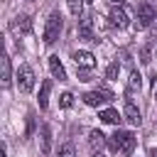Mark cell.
Returning <instances> with one entry per match:
<instances>
[{"mask_svg": "<svg viewBox=\"0 0 157 157\" xmlns=\"http://www.w3.org/2000/svg\"><path fill=\"white\" fill-rule=\"evenodd\" d=\"M49 91H52V81H44L42 83V91H39V108L42 110L49 105Z\"/></svg>", "mask_w": 157, "mask_h": 157, "instance_id": "17", "label": "cell"}, {"mask_svg": "<svg viewBox=\"0 0 157 157\" xmlns=\"http://www.w3.org/2000/svg\"><path fill=\"white\" fill-rule=\"evenodd\" d=\"M140 61H142V64H150V61H152V49H150V47H142V52H140Z\"/></svg>", "mask_w": 157, "mask_h": 157, "instance_id": "22", "label": "cell"}, {"mask_svg": "<svg viewBox=\"0 0 157 157\" xmlns=\"http://www.w3.org/2000/svg\"><path fill=\"white\" fill-rule=\"evenodd\" d=\"M74 64L78 71H91L96 66V56L91 52H74Z\"/></svg>", "mask_w": 157, "mask_h": 157, "instance_id": "6", "label": "cell"}, {"mask_svg": "<svg viewBox=\"0 0 157 157\" xmlns=\"http://www.w3.org/2000/svg\"><path fill=\"white\" fill-rule=\"evenodd\" d=\"M140 88H142V76L132 69L130 71V78H128V98L135 96V93H140Z\"/></svg>", "mask_w": 157, "mask_h": 157, "instance_id": "11", "label": "cell"}, {"mask_svg": "<svg viewBox=\"0 0 157 157\" xmlns=\"http://www.w3.org/2000/svg\"><path fill=\"white\" fill-rule=\"evenodd\" d=\"M78 34H81V39H86V42H98L96 34H93V17H81Z\"/></svg>", "mask_w": 157, "mask_h": 157, "instance_id": "8", "label": "cell"}, {"mask_svg": "<svg viewBox=\"0 0 157 157\" xmlns=\"http://www.w3.org/2000/svg\"><path fill=\"white\" fill-rule=\"evenodd\" d=\"M98 118H101L103 123H108V125H118L123 115H120L118 110H113V108H103V110L98 113Z\"/></svg>", "mask_w": 157, "mask_h": 157, "instance_id": "15", "label": "cell"}, {"mask_svg": "<svg viewBox=\"0 0 157 157\" xmlns=\"http://www.w3.org/2000/svg\"><path fill=\"white\" fill-rule=\"evenodd\" d=\"M17 83H20V91H25V93H29V91L34 88V71H32V66H27V64L20 66V71H17Z\"/></svg>", "mask_w": 157, "mask_h": 157, "instance_id": "5", "label": "cell"}, {"mask_svg": "<svg viewBox=\"0 0 157 157\" xmlns=\"http://www.w3.org/2000/svg\"><path fill=\"white\" fill-rule=\"evenodd\" d=\"M155 101H157V88H155Z\"/></svg>", "mask_w": 157, "mask_h": 157, "instance_id": "26", "label": "cell"}, {"mask_svg": "<svg viewBox=\"0 0 157 157\" xmlns=\"http://www.w3.org/2000/svg\"><path fill=\"white\" fill-rule=\"evenodd\" d=\"M59 157H76V150H74V145H71V142H66V145L59 150Z\"/></svg>", "mask_w": 157, "mask_h": 157, "instance_id": "21", "label": "cell"}, {"mask_svg": "<svg viewBox=\"0 0 157 157\" xmlns=\"http://www.w3.org/2000/svg\"><path fill=\"white\" fill-rule=\"evenodd\" d=\"M59 103H61V108H71V105H74V96L66 91V93L59 96Z\"/></svg>", "mask_w": 157, "mask_h": 157, "instance_id": "20", "label": "cell"}, {"mask_svg": "<svg viewBox=\"0 0 157 157\" xmlns=\"http://www.w3.org/2000/svg\"><path fill=\"white\" fill-rule=\"evenodd\" d=\"M66 2H69L71 15H76V17H78V15L83 12V0H66Z\"/></svg>", "mask_w": 157, "mask_h": 157, "instance_id": "18", "label": "cell"}, {"mask_svg": "<svg viewBox=\"0 0 157 157\" xmlns=\"http://www.w3.org/2000/svg\"><path fill=\"white\" fill-rule=\"evenodd\" d=\"M110 25L113 27H118V29H125L128 25H130V17H128V12H125V7H120V5H115L113 10H110Z\"/></svg>", "mask_w": 157, "mask_h": 157, "instance_id": "7", "label": "cell"}, {"mask_svg": "<svg viewBox=\"0 0 157 157\" xmlns=\"http://www.w3.org/2000/svg\"><path fill=\"white\" fill-rule=\"evenodd\" d=\"M93 157H103V152H93Z\"/></svg>", "mask_w": 157, "mask_h": 157, "instance_id": "24", "label": "cell"}, {"mask_svg": "<svg viewBox=\"0 0 157 157\" xmlns=\"http://www.w3.org/2000/svg\"><path fill=\"white\" fill-rule=\"evenodd\" d=\"M108 101H113V93L108 91V88H98V91H88V93H83V103L86 105H103V103H108Z\"/></svg>", "mask_w": 157, "mask_h": 157, "instance_id": "4", "label": "cell"}, {"mask_svg": "<svg viewBox=\"0 0 157 157\" xmlns=\"http://www.w3.org/2000/svg\"><path fill=\"white\" fill-rule=\"evenodd\" d=\"M12 29H15V32H29V29H32V20H29L27 15H17L15 22H12Z\"/></svg>", "mask_w": 157, "mask_h": 157, "instance_id": "16", "label": "cell"}, {"mask_svg": "<svg viewBox=\"0 0 157 157\" xmlns=\"http://www.w3.org/2000/svg\"><path fill=\"white\" fill-rule=\"evenodd\" d=\"M39 140H42V155H49L52 152V130H49V125L39 128Z\"/></svg>", "mask_w": 157, "mask_h": 157, "instance_id": "12", "label": "cell"}, {"mask_svg": "<svg viewBox=\"0 0 157 157\" xmlns=\"http://www.w3.org/2000/svg\"><path fill=\"white\" fill-rule=\"evenodd\" d=\"M150 155H152V157H157V147H155V150H152V152H150Z\"/></svg>", "mask_w": 157, "mask_h": 157, "instance_id": "23", "label": "cell"}, {"mask_svg": "<svg viewBox=\"0 0 157 157\" xmlns=\"http://www.w3.org/2000/svg\"><path fill=\"white\" fill-rule=\"evenodd\" d=\"M88 145H91L93 152H101V150L105 147V135H103L101 130H93V132L88 135Z\"/></svg>", "mask_w": 157, "mask_h": 157, "instance_id": "13", "label": "cell"}, {"mask_svg": "<svg viewBox=\"0 0 157 157\" xmlns=\"http://www.w3.org/2000/svg\"><path fill=\"white\" fill-rule=\"evenodd\" d=\"M61 27H64L61 15H59V12H52L49 20H47V25H44V42H47V44H54V42L59 39V34H61Z\"/></svg>", "mask_w": 157, "mask_h": 157, "instance_id": "2", "label": "cell"}, {"mask_svg": "<svg viewBox=\"0 0 157 157\" xmlns=\"http://www.w3.org/2000/svg\"><path fill=\"white\" fill-rule=\"evenodd\" d=\"M155 22V7L150 5V2H140L137 5V22H135V27L137 29H145V27H150Z\"/></svg>", "mask_w": 157, "mask_h": 157, "instance_id": "3", "label": "cell"}, {"mask_svg": "<svg viewBox=\"0 0 157 157\" xmlns=\"http://www.w3.org/2000/svg\"><path fill=\"white\" fill-rule=\"evenodd\" d=\"M118 74H120V64H118V61L108 64V69H105V76H108V78H118Z\"/></svg>", "mask_w": 157, "mask_h": 157, "instance_id": "19", "label": "cell"}, {"mask_svg": "<svg viewBox=\"0 0 157 157\" xmlns=\"http://www.w3.org/2000/svg\"><path fill=\"white\" fill-rule=\"evenodd\" d=\"M123 115H125V120H128L130 125H140V123H142V115H140V110L135 108V103H132V101H125Z\"/></svg>", "mask_w": 157, "mask_h": 157, "instance_id": "9", "label": "cell"}, {"mask_svg": "<svg viewBox=\"0 0 157 157\" xmlns=\"http://www.w3.org/2000/svg\"><path fill=\"white\" fill-rule=\"evenodd\" d=\"M135 135L130 132V130H115L113 135H110V140H108V145H110V150H115V152H123V155H132V150H135Z\"/></svg>", "mask_w": 157, "mask_h": 157, "instance_id": "1", "label": "cell"}, {"mask_svg": "<svg viewBox=\"0 0 157 157\" xmlns=\"http://www.w3.org/2000/svg\"><path fill=\"white\" fill-rule=\"evenodd\" d=\"M110 2H113V5H120V0H110Z\"/></svg>", "mask_w": 157, "mask_h": 157, "instance_id": "25", "label": "cell"}, {"mask_svg": "<svg viewBox=\"0 0 157 157\" xmlns=\"http://www.w3.org/2000/svg\"><path fill=\"white\" fill-rule=\"evenodd\" d=\"M0 78H2V86H10V81H12V71H10V56H7V54L0 59Z\"/></svg>", "mask_w": 157, "mask_h": 157, "instance_id": "14", "label": "cell"}, {"mask_svg": "<svg viewBox=\"0 0 157 157\" xmlns=\"http://www.w3.org/2000/svg\"><path fill=\"white\" fill-rule=\"evenodd\" d=\"M49 71H52L54 78L66 81V69H64V64L59 61V56H49Z\"/></svg>", "mask_w": 157, "mask_h": 157, "instance_id": "10", "label": "cell"}]
</instances>
